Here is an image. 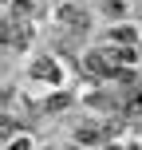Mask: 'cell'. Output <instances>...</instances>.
<instances>
[{"mask_svg":"<svg viewBox=\"0 0 142 150\" xmlns=\"http://www.w3.org/2000/svg\"><path fill=\"white\" fill-rule=\"evenodd\" d=\"M111 40H119V44H134V32H130V28H111Z\"/></svg>","mask_w":142,"mask_h":150,"instance_id":"cell-3","label":"cell"},{"mask_svg":"<svg viewBox=\"0 0 142 150\" xmlns=\"http://www.w3.org/2000/svg\"><path fill=\"white\" fill-rule=\"evenodd\" d=\"M16 12L20 16H40V12H47V4L44 0H16Z\"/></svg>","mask_w":142,"mask_h":150,"instance_id":"cell-1","label":"cell"},{"mask_svg":"<svg viewBox=\"0 0 142 150\" xmlns=\"http://www.w3.org/2000/svg\"><path fill=\"white\" fill-rule=\"evenodd\" d=\"M75 138H79L83 146H95L99 138H103V130H99V127H79V130H75Z\"/></svg>","mask_w":142,"mask_h":150,"instance_id":"cell-2","label":"cell"}]
</instances>
